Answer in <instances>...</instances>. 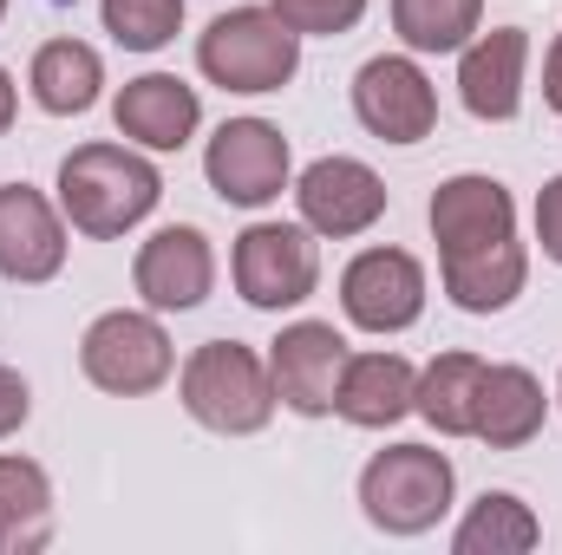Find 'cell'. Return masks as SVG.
Instances as JSON below:
<instances>
[{"label": "cell", "instance_id": "1", "mask_svg": "<svg viewBox=\"0 0 562 555\" xmlns=\"http://www.w3.org/2000/svg\"><path fill=\"white\" fill-rule=\"evenodd\" d=\"M431 236H438V275L451 307L464 314H504L524 281H530V256L517 242V203L497 177H451L431 190Z\"/></svg>", "mask_w": 562, "mask_h": 555}, {"label": "cell", "instance_id": "2", "mask_svg": "<svg viewBox=\"0 0 562 555\" xmlns=\"http://www.w3.org/2000/svg\"><path fill=\"white\" fill-rule=\"evenodd\" d=\"M157 196H164L157 163L125 150V144H79L59 163V216L92 242H112V236L138 229L157 209Z\"/></svg>", "mask_w": 562, "mask_h": 555}, {"label": "cell", "instance_id": "3", "mask_svg": "<svg viewBox=\"0 0 562 555\" xmlns=\"http://www.w3.org/2000/svg\"><path fill=\"white\" fill-rule=\"evenodd\" d=\"M183 412L223 438H256L276 418V380L269 360L243 340H203L183 360Z\"/></svg>", "mask_w": 562, "mask_h": 555}, {"label": "cell", "instance_id": "4", "mask_svg": "<svg viewBox=\"0 0 562 555\" xmlns=\"http://www.w3.org/2000/svg\"><path fill=\"white\" fill-rule=\"evenodd\" d=\"M196 66L223 92H281L301 66V33L276 7H229L196 39Z\"/></svg>", "mask_w": 562, "mask_h": 555}, {"label": "cell", "instance_id": "5", "mask_svg": "<svg viewBox=\"0 0 562 555\" xmlns=\"http://www.w3.org/2000/svg\"><path fill=\"white\" fill-rule=\"evenodd\" d=\"M451 490H458V471L431 444H386L360 471V510L386 536H425V530H438V517L451 510Z\"/></svg>", "mask_w": 562, "mask_h": 555}, {"label": "cell", "instance_id": "6", "mask_svg": "<svg viewBox=\"0 0 562 555\" xmlns=\"http://www.w3.org/2000/svg\"><path fill=\"white\" fill-rule=\"evenodd\" d=\"M79 373H86L99 393H112V399H144V393H157V386L177 373V347H170V333H164L157 314L112 307V314H99V320L86 327V340H79Z\"/></svg>", "mask_w": 562, "mask_h": 555}, {"label": "cell", "instance_id": "7", "mask_svg": "<svg viewBox=\"0 0 562 555\" xmlns=\"http://www.w3.org/2000/svg\"><path fill=\"white\" fill-rule=\"evenodd\" d=\"M229 275H236V294H243L249 307H262V314L301 307V301L321 287L314 229H307V223H249V229L236 236Z\"/></svg>", "mask_w": 562, "mask_h": 555}, {"label": "cell", "instance_id": "8", "mask_svg": "<svg viewBox=\"0 0 562 555\" xmlns=\"http://www.w3.org/2000/svg\"><path fill=\"white\" fill-rule=\"evenodd\" d=\"M353 118L380 144H419L438 132V92L406 53H380L353 72Z\"/></svg>", "mask_w": 562, "mask_h": 555}, {"label": "cell", "instance_id": "9", "mask_svg": "<svg viewBox=\"0 0 562 555\" xmlns=\"http://www.w3.org/2000/svg\"><path fill=\"white\" fill-rule=\"evenodd\" d=\"M203 177H210V190L223 203L262 209L288 190V138L269 118H229L203 150Z\"/></svg>", "mask_w": 562, "mask_h": 555}, {"label": "cell", "instance_id": "10", "mask_svg": "<svg viewBox=\"0 0 562 555\" xmlns=\"http://www.w3.org/2000/svg\"><path fill=\"white\" fill-rule=\"evenodd\" d=\"M294 203H301V223L314 236L347 242V236H367L386 216V183L360 157H314L294 183Z\"/></svg>", "mask_w": 562, "mask_h": 555}, {"label": "cell", "instance_id": "11", "mask_svg": "<svg viewBox=\"0 0 562 555\" xmlns=\"http://www.w3.org/2000/svg\"><path fill=\"white\" fill-rule=\"evenodd\" d=\"M340 307L360 333H406L425 314V269L406 249H360L340 275Z\"/></svg>", "mask_w": 562, "mask_h": 555}, {"label": "cell", "instance_id": "12", "mask_svg": "<svg viewBox=\"0 0 562 555\" xmlns=\"http://www.w3.org/2000/svg\"><path fill=\"white\" fill-rule=\"evenodd\" d=\"M340 366H347V340L334 320H294L281 327L269 347V380H276V406L301 418H327L340 393Z\"/></svg>", "mask_w": 562, "mask_h": 555}, {"label": "cell", "instance_id": "13", "mask_svg": "<svg viewBox=\"0 0 562 555\" xmlns=\"http://www.w3.org/2000/svg\"><path fill=\"white\" fill-rule=\"evenodd\" d=\"M132 281H138V294H144L150 314H190V307H203L210 287H216L210 236L190 229V223L157 229V236L138 249V262H132Z\"/></svg>", "mask_w": 562, "mask_h": 555}, {"label": "cell", "instance_id": "14", "mask_svg": "<svg viewBox=\"0 0 562 555\" xmlns=\"http://www.w3.org/2000/svg\"><path fill=\"white\" fill-rule=\"evenodd\" d=\"M524 59L530 33L524 26H491L471 46H458V99L484 125H510L524 112Z\"/></svg>", "mask_w": 562, "mask_h": 555}, {"label": "cell", "instance_id": "15", "mask_svg": "<svg viewBox=\"0 0 562 555\" xmlns=\"http://www.w3.org/2000/svg\"><path fill=\"white\" fill-rule=\"evenodd\" d=\"M66 269V223L33 183H0V275L53 281Z\"/></svg>", "mask_w": 562, "mask_h": 555}, {"label": "cell", "instance_id": "16", "mask_svg": "<svg viewBox=\"0 0 562 555\" xmlns=\"http://www.w3.org/2000/svg\"><path fill=\"white\" fill-rule=\"evenodd\" d=\"M112 118L144 150H183L203 125V99H196V86H183L170 72H144V79H125Z\"/></svg>", "mask_w": 562, "mask_h": 555}, {"label": "cell", "instance_id": "17", "mask_svg": "<svg viewBox=\"0 0 562 555\" xmlns=\"http://www.w3.org/2000/svg\"><path fill=\"white\" fill-rule=\"evenodd\" d=\"M419 399V366L406 353H347L340 366V393H334V412L360 431H386L413 412Z\"/></svg>", "mask_w": 562, "mask_h": 555}, {"label": "cell", "instance_id": "18", "mask_svg": "<svg viewBox=\"0 0 562 555\" xmlns=\"http://www.w3.org/2000/svg\"><path fill=\"white\" fill-rule=\"evenodd\" d=\"M543 418H550V399H543V380L530 366H484L471 438H484L491 451H517L543 431Z\"/></svg>", "mask_w": 562, "mask_h": 555}, {"label": "cell", "instance_id": "19", "mask_svg": "<svg viewBox=\"0 0 562 555\" xmlns=\"http://www.w3.org/2000/svg\"><path fill=\"white\" fill-rule=\"evenodd\" d=\"M26 86H33V105L53 112V118H79L99 105V86H105V59L86 46V39H46L26 66Z\"/></svg>", "mask_w": 562, "mask_h": 555}, {"label": "cell", "instance_id": "20", "mask_svg": "<svg viewBox=\"0 0 562 555\" xmlns=\"http://www.w3.org/2000/svg\"><path fill=\"white\" fill-rule=\"evenodd\" d=\"M53 543V484L33 457L0 451V555H33Z\"/></svg>", "mask_w": 562, "mask_h": 555}, {"label": "cell", "instance_id": "21", "mask_svg": "<svg viewBox=\"0 0 562 555\" xmlns=\"http://www.w3.org/2000/svg\"><path fill=\"white\" fill-rule=\"evenodd\" d=\"M484 366H491V360H477V353H438V360L419 373V399H413V412H419L438 438H471Z\"/></svg>", "mask_w": 562, "mask_h": 555}, {"label": "cell", "instance_id": "22", "mask_svg": "<svg viewBox=\"0 0 562 555\" xmlns=\"http://www.w3.org/2000/svg\"><path fill=\"white\" fill-rule=\"evenodd\" d=\"M543 543V523H537V510L524 503V497H510V490H484L471 510H464V523L451 530V550L458 555H530Z\"/></svg>", "mask_w": 562, "mask_h": 555}, {"label": "cell", "instance_id": "23", "mask_svg": "<svg viewBox=\"0 0 562 555\" xmlns=\"http://www.w3.org/2000/svg\"><path fill=\"white\" fill-rule=\"evenodd\" d=\"M484 20V0H393V33L406 53H458L471 46Z\"/></svg>", "mask_w": 562, "mask_h": 555}, {"label": "cell", "instance_id": "24", "mask_svg": "<svg viewBox=\"0 0 562 555\" xmlns=\"http://www.w3.org/2000/svg\"><path fill=\"white\" fill-rule=\"evenodd\" d=\"M99 13H105V33L125 53H157L183 26V0H99Z\"/></svg>", "mask_w": 562, "mask_h": 555}, {"label": "cell", "instance_id": "25", "mask_svg": "<svg viewBox=\"0 0 562 555\" xmlns=\"http://www.w3.org/2000/svg\"><path fill=\"white\" fill-rule=\"evenodd\" d=\"M276 13L294 26V33H321V39H334V33H353V26H360L367 0H276Z\"/></svg>", "mask_w": 562, "mask_h": 555}, {"label": "cell", "instance_id": "26", "mask_svg": "<svg viewBox=\"0 0 562 555\" xmlns=\"http://www.w3.org/2000/svg\"><path fill=\"white\" fill-rule=\"evenodd\" d=\"M537 242H543L550 262H562V177H550L543 196H537Z\"/></svg>", "mask_w": 562, "mask_h": 555}, {"label": "cell", "instance_id": "27", "mask_svg": "<svg viewBox=\"0 0 562 555\" xmlns=\"http://www.w3.org/2000/svg\"><path fill=\"white\" fill-rule=\"evenodd\" d=\"M33 412V393H26V380L13 373V366H0V438H13L20 424Z\"/></svg>", "mask_w": 562, "mask_h": 555}, {"label": "cell", "instance_id": "28", "mask_svg": "<svg viewBox=\"0 0 562 555\" xmlns=\"http://www.w3.org/2000/svg\"><path fill=\"white\" fill-rule=\"evenodd\" d=\"M543 99H550V112L562 118V39L543 53Z\"/></svg>", "mask_w": 562, "mask_h": 555}, {"label": "cell", "instance_id": "29", "mask_svg": "<svg viewBox=\"0 0 562 555\" xmlns=\"http://www.w3.org/2000/svg\"><path fill=\"white\" fill-rule=\"evenodd\" d=\"M13 112H20V99H13V79H7V66H0V138H7Z\"/></svg>", "mask_w": 562, "mask_h": 555}, {"label": "cell", "instance_id": "30", "mask_svg": "<svg viewBox=\"0 0 562 555\" xmlns=\"http://www.w3.org/2000/svg\"><path fill=\"white\" fill-rule=\"evenodd\" d=\"M0 20H7V0H0Z\"/></svg>", "mask_w": 562, "mask_h": 555}, {"label": "cell", "instance_id": "31", "mask_svg": "<svg viewBox=\"0 0 562 555\" xmlns=\"http://www.w3.org/2000/svg\"><path fill=\"white\" fill-rule=\"evenodd\" d=\"M557 399H562V386H557Z\"/></svg>", "mask_w": 562, "mask_h": 555}]
</instances>
